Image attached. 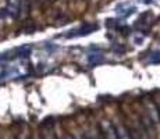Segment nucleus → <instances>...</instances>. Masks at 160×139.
<instances>
[{"instance_id":"nucleus-1","label":"nucleus","mask_w":160,"mask_h":139,"mask_svg":"<svg viewBox=\"0 0 160 139\" xmlns=\"http://www.w3.org/2000/svg\"><path fill=\"white\" fill-rule=\"evenodd\" d=\"M99 131L104 139H117L114 124H112L110 121H102Z\"/></svg>"},{"instance_id":"nucleus-2","label":"nucleus","mask_w":160,"mask_h":139,"mask_svg":"<svg viewBox=\"0 0 160 139\" xmlns=\"http://www.w3.org/2000/svg\"><path fill=\"white\" fill-rule=\"evenodd\" d=\"M114 128H116L117 139H132V135L130 134V131L122 124H114Z\"/></svg>"},{"instance_id":"nucleus-3","label":"nucleus","mask_w":160,"mask_h":139,"mask_svg":"<svg viewBox=\"0 0 160 139\" xmlns=\"http://www.w3.org/2000/svg\"><path fill=\"white\" fill-rule=\"evenodd\" d=\"M82 139H104V138L102 137L99 129L88 128V129H85L84 134H82Z\"/></svg>"},{"instance_id":"nucleus-4","label":"nucleus","mask_w":160,"mask_h":139,"mask_svg":"<svg viewBox=\"0 0 160 139\" xmlns=\"http://www.w3.org/2000/svg\"><path fill=\"white\" fill-rule=\"evenodd\" d=\"M42 139H57V138H56V135H54L53 132L48 131V132H45V135L42 137Z\"/></svg>"},{"instance_id":"nucleus-5","label":"nucleus","mask_w":160,"mask_h":139,"mask_svg":"<svg viewBox=\"0 0 160 139\" xmlns=\"http://www.w3.org/2000/svg\"><path fill=\"white\" fill-rule=\"evenodd\" d=\"M63 139H74V137H71V135H67V137H64Z\"/></svg>"},{"instance_id":"nucleus-6","label":"nucleus","mask_w":160,"mask_h":139,"mask_svg":"<svg viewBox=\"0 0 160 139\" xmlns=\"http://www.w3.org/2000/svg\"><path fill=\"white\" fill-rule=\"evenodd\" d=\"M10 139H15V138H10Z\"/></svg>"},{"instance_id":"nucleus-7","label":"nucleus","mask_w":160,"mask_h":139,"mask_svg":"<svg viewBox=\"0 0 160 139\" xmlns=\"http://www.w3.org/2000/svg\"><path fill=\"white\" fill-rule=\"evenodd\" d=\"M38 139H42V138H38Z\"/></svg>"}]
</instances>
